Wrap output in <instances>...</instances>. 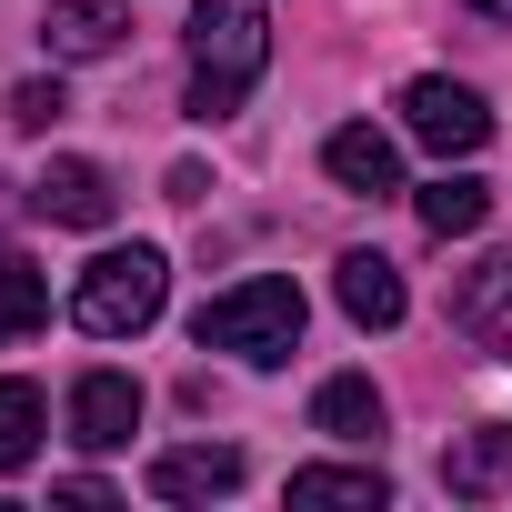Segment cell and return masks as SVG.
I'll use <instances>...</instances> for the list:
<instances>
[{
    "mask_svg": "<svg viewBox=\"0 0 512 512\" xmlns=\"http://www.w3.org/2000/svg\"><path fill=\"white\" fill-rule=\"evenodd\" d=\"M272 71V0H201L191 11V121H231Z\"/></svg>",
    "mask_w": 512,
    "mask_h": 512,
    "instance_id": "6da1fadb",
    "label": "cell"
},
{
    "mask_svg": "<svg viewBox=\"0 0 512 512\" xmlns=\"http://www.w3.org/2000/svg\"><path fill=\"white\" fill-rule=\"evenodd\" d=\"M191 342H201V352H241V362H292V342H302V292H292L282 272H251V282H231V292H211V302L191 312Z\"/></svg>",
    "mask_w": 512,
    "mask_h": 512,
    "instance_id": "7a4b0ae2",
    "label": "cell"
},
{
    "mask_svg": "<svg viewBox=\"0 0 512 512\" xmlns=\"http://www.w3.org/2000/svg\"><path fill=\"white\" fill-rule=\"evenodd\" d=\"M161 292H171V262L151 241H131V251H101V262L71 282V322L91 342H121V332H151L161 322Z\"/></svg>",
    "mask_w": 512,
    "mask_h": 512,
    "instance_id": "3957f363",
    "label": "cell"
},
{
    "mask_svg": "<svg viewBox=\"0 0 512 512\" xmlns=\"http://www.w3.org/2000/svg\"><path fill=\"white\" fill-rule=\"evenodd\" d=\"M402 131H412L422 151H442V161H472V151L492 141V101L432 71V81H412V91H402Z\"/></svg>",
    "mask_w": 512,
    "mask_h": 512,
    "instance_id": "277c9868",
    "label": "cell"
},
{
    "mask_svg": "<svg viewBox=\"0 0 512 512\" xmlns=\"http://www.w3.org/2000/svg\"><path fill=\"white\" fill-rule=\"evenodd\" d=\"M31 211H41V221H61V231H111L121 191H111V171H101V161H51V171L31 181Z\"/></svg>",
    "mask_w": 512,
    "mask_h": 512,
    "instance_id": "5b68a950",
    "label": "cell"
},
{
    "mask_svg": "<svg viewBox=\"0 0 512 512\" xmlns=\"http://www.w3.org/2000/svg\"><path fill=\"white\" fill-rule=\"evenodd\" d=\"M141 432V382L131 372H81L71 382V442L81 452H121Z\"/></svg>",
    "mask_w": 512,
    "mask_h": 512,
    "instance_id": "8992f818",
    "label": "cell"
},
{
    "mask_svg": "<svg viewBox=\"0 0 512 512\" xmlns=\"http://www.w3.org/2000/svg\"><path fill=\"white\" fill-rule=\"evenodd\" d=\"M121 31H131L121 0H51V11H41V51L51 61H111Z\"/></svg>",
    "mask_w": 512,
    "mask_h": 512,
    "instance_id": "52a82bcc",
    "label": "cell"
},
{
    "mask_svg": "<svg viewBox=\"0 0 512 512\" xmlns=\"http://www.w3.org/2000/svg\"><path fill=\"white\" fill-rule=\"evenodd\" d=\"M332 292H342V312H352L362 332H392V322L412 312V292H402V262H382V251H342Z\"/></svg>",
    "mask_w": 512,
    "mask_h": 512,
    "instance_id": "ba28073f",
    "label": "cell"
},
{
    "mask_svg": "<svg viewBox=\"0 0 512 512\" xmlns=\"http://www.w3.org/2000/svg\"><path fill=\"white\" fill-rule=\"evenodd\" d=\"M322 171L342 181V191H362V201H382V191H402V151L372 131V121H342L332 141H322Z\"/></svg>",
    "mask_w": 512,
    "mask_h": 512,
    "instance_id": "9c48e42d",
    "label": "cell"
},
{
    "mask_svg": "<svg viewBox=\"0 0 512 512\" xmlns=\"http://www.w3.org/2000/svg\"><path fill=\"white\" fill-rule=\"evenodd\" d=\"M151 492L161 502H221V492H241V452L231 442H181V452L151 462Z\"/></svg>",
    "mask_w": 512,
    "mask_h": 512,
    "instance_id": "30bf717a",
    "label": "cell"
},
{
    "mask_svg": "<svg viewBox=\"0 0 512 512\" xmlns=\"http://www.w3.org/2000/svg\"><path fill=\"white\" fill-rule=\"evenodd\" d=\"M292 502H302V512H382L392 482H382L372 462H312V472H292Z\"/></svg>",
    "mask_w": 512,
    "mask_h": 512,
    "instance_id": "8fae6325",
    "label": "cell"
},
{
    "mask_svg": "<svg viewBox=\"0 0 512 512\" xmlns=\"http://www.w3.org/2000/svg\"><path fill=\"white\" fill-rule=\"evenodd\" d=\"M442 482H452L462 502H492V492L512 482V422H482V432H462V442L442 452Z\"/></svg>",
    "mask_w": 512,
    "mask_h": 512,
    "instance_id": "7c38bea8",
    "label": "cell"
},
{
    "mask_svg": "<svg viewBox=\"0 0 512 512\" xmlns=\"http://www.w3.org/2000/svg\"><path fill=\"white\" fill-rule=\"evenodd\" d=\"M312 432H332V442H372V432H382V392H372L362 372H332V382L312 392Z\"/></svg>",
    "mask_w": 512,
    "mask_h": 512,
    "instance_id": "4fadbf2b",
    "label": "cell"
},
{
    "mask_svg": "<svg viewBox=\"0 0 512 512\" xmlns=\"http://www.w3.org/2000/svg\"><path fill=\"white\" fill-rule=\"evenodd\" d=\"M482 221H492V181H472V171H442V181H422V231L462 241V231H482Z\"/></svg>",
    "mask_w": 512,
    "mask_h": 512,
    "instance_id": "5bb4252c",
    "label": "cell"
},
{
    "mask_svg": "<svg viewBox=\"0 0 512 512\" xmlns=\"http://www.w3.org/2000/svg\"><path fill=\"white\" fill-rule=\"evenodd\" d=\"M41 322H51V272L21 262V251H0V342H21Z\"/></svg>",
    "mask_w": 512,
    "mask_h": 512,
    "instance_id": "9a60e30c",
    "label": "cell"
},
{
    "mask_svg": "<svg viewBox=\"0 0 512 512\" xmlns=\"http://www.w3.org/2000/svg\"><path fill=\"white\" fill-rule=\"evenodd\" d=\"M41 422H51L41 382H0V472H31V452H41Z\"/></svg>",
    "mask_w": 512,
    "mask_h": 512,
    "instance_id": "2e32d148",
    "label": "cell"
},
{
    "mask_svg": "<svg viewBox=\"0 0 512 512\" xmlns=\"http://www.w3.org/2000/svg\"><path fill=\"white\" fill-rule=\"evenodd\" d=\"M502 302H512V251H492V262L452 292V322H462V332H492V312H502Z\"/></svg>",
    "mask_w": 512,
    "mask_h": 512,
    "instance_id": "e0dca14e",
    "label": "cell"
},
{
    "mask_svg": "<svg viewBox=\"0 0 512 512\" xmlns=\"http://www.w3.org/2000/svg\"><path fill=\"white\" fill-rule=\"evenodd\" d=\"M61 111H71V101H61V81H21V91H11V121H21V131H51Z\"/></svg>",
    "mask_w": 512,
    "mask_h": 512,
    "instance_id": "ac0fdd59",
    "label": "cell"
},
{
    "mask_svg": "<svg viewBox=\"0 0 512 512\" xmlns=\"http://www.w3.org/2000/svg\"><path fill=\"white\" fill-rule=\"evenodd\" d=\"M472 11H482V21H512V0H472Z\"/></svg>",
    "mask_w": 512,
    "mask_h": 512,
    "instance_id": "d6986e66",
    "label": "cell"
},
{
    "mask_svg": "<svg viewBox=\"0 0 512 512\" xmlns=\"http://www.w3.org/2000/svg\"><path fill=\"white\" fill-rule=\"evenodd\" d=\"M0 211H11V191H0Z\"/></svg>",
    "mask_w": 512,
    "mask_h": 512,
    "instance_id": "ffe728a7",
    "label": "cell"
}]
</instances>
